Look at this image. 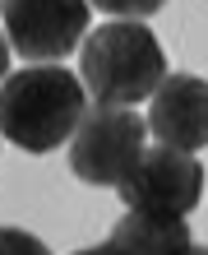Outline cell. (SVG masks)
I'll use <instances>...</instances> for the list:
<instances>
[{
    "mask_svg": "<svg viewBox=\"0 0 208 255\" xmlns=\"http://www.w3.org/2000/svg\"><path fill=\"white\" fill-rule=\"evenodd\" d=\"M88 112V88L65 65H28L0 84V134L28 153L61 148Z\"/></svg>",
    "mask_w": 208,
    "mask_h": 255,
    "instance_id": "obj_1",
    "label": "cell"
},
{
    "mask_svg": "<svg viewBox=\"0 0 208 255\" xmlns=\"http://www.w3.org/2000/svg\"><path fill=\"white\" fill-rule=\"evenodd\" d=\"M167 74L157 33L143 19H116L83 33V88L88 98L111 107H135L153 98V88Z\"/></svg>",
    "mask_w": 208,
    "mask_h": 255,
    "instance_id": "obj_2",
    "label": "cell"
},
{
    "mask_svg": "<svg viewBox=\"0 0 208 255\" xmlns=\"http://www.w3.org/2000/svg\"><path fill=\"white\" fill-rule=\"evenodd\" d=\"M143 116L135 107H111V102H97L93 112L79 116V126L69 134V172L88 186H116L130 172V162L139 158L143 148Z\"/></svg>",
    "mask_w": 208,
    "mask_h": 255,
    "instance_id": "obj_3",
    "label": "cell"
},
{
    "mask_svg": "<svg viewBox=\"0 0 208 255\" xmlns=\"http://www.w3.org/2000/svg\"><path fill=\"white\" fill-rule=\"evenodd\" d=\"M125 209L139 214H167V218H185L190 209H199L204 200V167L195 153L171 144L157 148H139V158L130 162V172L116 181Z\"/></svg>",
    "mask_w": 208,
    "mask_h": 255,
    "instance_id": "obj_4",
    "label": "cell"
},
{
    "mask_svg": "<svg viewBox=\"0 0 208 255\" xmlns=\"http://www.w3.org/2000/svg\"><path fill=\"white\" fill-rule=\"evenodd\" d=\"M88 0H0L9 51L23 61H61L88 33Z\"/></svg>",
    "mask_w": 208,
    "mask_h": 255,
    "instance_id": "obj_5",
    "label": "cell"
},
{
    "mask_svg": "<svg viewBox=\"0 0 208 255\" xmlns=\"http://www.w3.org/2000/svg\"><path fill=\"white\" fill-rule=\"evenodd\" d=\"M148 130L157 144L199 153L208 148V79L199 74H162L148 107Z\"/></svg>",
    "mask_w": 208,
    "mask_h": 255,
    "instance_id": "obj_6",
    "label": "cell"
},
{
    "mask_svg": "<svg viewBox=\"0 0 208 255\" xmlns=\"http://www.w3.org/2000/svg\"><path fill=\"white\" fill-rule=\"evenodd\" d=\"M102 255H185L195 251L185 218H167V214H130L111 228V237L97 246Z\"/></svg>",
    "mask_w": 208,
    "mask_h": 255,
    "instance_id": "obj_7",
    "label": "cell"
},
{
    "mask_svg": "<svg viewBox=\"0 0 208 255\" xmlns=\"http://www.w3.org/2000/svg\"><path fill=\"white\" fill-rule=\"evenodd\" d=\"M88 5H97L107 19H153L167 0H88Z\"/></svg>",
    "mask_w": 208,
    "mask_h": 255,
    "instance_id": "obj_8",
    "label": "cell"
},
{
    "mask_svg": "<svg viewBox=\"0 0 208 255\" xmlns=\"http://www.w3.org/2000/svg\"><path fill=\"white\" fill-rule=\"evenodd\" d=\"M0 251H19V255H47V246L37 242L33 232H19V228H0Z\"/></svg>",
    "mask_w": 208,
    "mask_h": 255,
    "instance_id": "obj_9",
    "label": "cell"
},
{
    "mask_svg": "<svg viewBox=\"0 0 208 255\" xmlns=\"http://www.w3.org/2000/svg\"><path fill=\"white\" fill-rule=\"evenodd\" d=\"M5 70H9V37L0 33V79H5Z\"/></svg>",
    "mask_w": 208,
    "mask_h": 255,
    "instance_id": "obj_10",
    "label": "cell"
}]
</instances>
